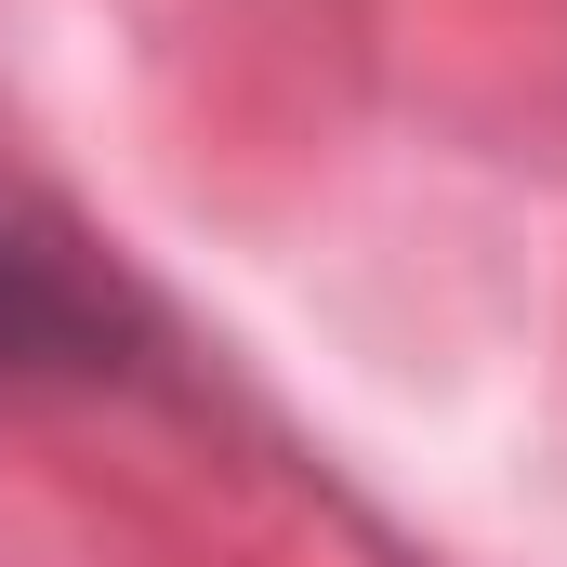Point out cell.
<instances>
[{"instance_id": "1", "label": "cell", "mask_w": 567, "mask_h": 567, "mask_svg": "<svg viewBox=\"0 0 567 567\" xmlns=\"http://www.w3.org/2000/svg\"><path fill=\"white\" fill-rule=\"evenodd\" d=\"M80 343H93V317L40 278L27 251H0V357H80Z\"/></svg>"}]
</instances>
